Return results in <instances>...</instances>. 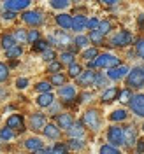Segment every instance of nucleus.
<instances>
[{"label":"nucleus","instance_id":"nucleus-55","mask_svg":"<svg viewBox=\"0 0 144 154\" xmlns=\"http://www.w3.org/2000/svg\"><path fill=\"white\" fill-rule=\"evenodd\" d=\"M142 128H144V126H142Z\"/></svg>","mask_w":144,"mask_h":154},{"label":"nucleus","instance_id":"nucleus-17","mask_svg":"<svg viewBox=\"0 0 144 154\" xmlns=\"http://www.w3.org/2000/svg\"><path fill=\"white\" fill-rule=\"evenodd\" d=\"M58 93H60V96H62L63 100H74V96H76V88L74 86H62Z\"/></svg>","mask_w":144,"mask_h":154},{"label":"nucleus","instance_id":"nucleus-52","mask_svg":"<svg viewBox=\"0 0 144 154\" xmlns=\"http://www.w3.org/2000/svg\"><path fill=\"white\" fill-rule=\"evenodd\" d=\"M14 16H16V12H12V11H5V12H4V18L5 19H12Z\"/></svg>","mask_w":144,"mask_h":154},{"label":"nucleus","instance_id":"nucleus-24","mask_svg":"<svg viewBox=\"0 0 144 154\" xmlns=\"http://www.w3.org/2000/svg\"><path fill=\"white\" fill-rule=\"evenodd\" d=\"M14 46H16V40H14L12 35H4V37H2V48L5 49V51L12 49Z\"/></svg>","mask_w":144,"mask_h":154},{"label":"nucleus","instance_id":"nucleus-13","mask_svg":"<svg viewBox=\"0 0 144 154\" xmlns=\"http://www.w3.org/2000/svg\"><path fill=\"white\" fill-rule=\"evenodd\" d=\"M126 72H128V67H125V65H121V67H114V68H109L107 77H109V79H113V81H116V79L125 77Z\"/></svg>","mask_w":144,"mask_h":154},{"label":"nucleus","instance_id":"nucleus-21","mask_svg":"<svg viewBox=\"0 0 144 154\" xmlns=\"http://www.w3.org/2000/svg\"><path fill=\"white\" fill-rule=\"evenodd\" d=\"M25 147L27 149H30V151H40L42 149V140L40 138H28L27 142H25Z\"/></svg>","mask_w":144,"mask_h":154},{"label":"nucleus","instance_id":"nucleus-37","mask_svg":"<svg viewBox=\"0 0 144 154\" xmlns=\"http://www.w3.org/2000/svg\"><path fill=\"white\" fill-rule=\"evenodd\" d=\"M51 7H55V9H65V7H69V2L67 0H51Z\"/></svg>","mask_w":144,"mask_h":154},{"label":"nucleus","instance_id":"nucleus-29","mask_svg":"<svg viewBox=\"0 0 144 154\" xmlns=\"http://www.w3.org/2000/svg\"><path fill=\"white\" fill-rule=\"evenodd\" d=\"M21 53H23L21 46H14L12 49L5 51V56H7V58H18V56H21Z\"/></svg>","mask_w":144,"mask_h":154},{"label":"nucleus","instance_id":"nucleus-51","mask_svg":"<svg viewBox=\"0 0 144 154\" xmlns=\"http://www.w3.org/2000/svg\"><path fill=\"white\" fill-rule=\"evenodd\" d=\"M135 152L137 154H142L144 152V140L141 138V140H137V147H135Z\"/></svg>","mask_w":144,"mask_h":154},{"label":"nucleus","instance_id":"nucleus-32","mask_svg":"<svg viewBox=\"0 0 144 154\" xmlns=\"http://www.w3.org/2000/svg\"><path fill=\"white\" fill-rule=\"evenodd\" d=\"M60 60H62L60 63H67L69 67H70V65L74 63V54H72V53H62Z\"/></svg>","mask_w":144,"mask_h":154},{"label":"nucleus","instance_id":"nucleus-42","mask_svg":"<svg viewBox=\"0 0 144 154\" xmlns=\"http://www.w3.org/2000/svg\"><path fill=\"white\" fill-rule=\"evenodd\" d=\"M111 30V23L109 21H100V25H98V32L104 35V33H107Z\"/></svg>","mask_w":144,"mask_h":154},{"label":"nucleus","instance_id":"nucleus-45","mask_svg":"<svg viewBox=\"0 0 144 154\" xmlns=\"http://www.w3.org/2000/svg\"><path fill=\"white\" fill-rule=\"evenodd\" d=\"M42 58H44L46 61H53V60H55V51H53V49H46V51L42 53Z\"/></svg>","mask_w":144,"mask_h":154},{"label":"nucleus","instance_id":"nucleus-39","mask_svg":"<svg viewBox=\"0 0 144 154\" xmlns=\"http://www.w3.org/2000/svg\"><path fill=\"white\" fill-rule=\"evenodd\" d=\"M7 77H9V68H7L5 63H0V82L5 81Z\"/></svg>","mask_w":144,"mask_h":154},{"label":"nucleus","instance_id":"nucleus-47","mask_svg":"<svg viewBox=\"0 0 144 154\" xmlns=\"http://www.w3.org/2000/svg\"><path fill=\"white\" fill-rule=\"evenodd\" d=\"M60 68H62V63H60V61H51L48 70H49V72H53V74H56Z\"/></svg>","mask_w":144,"mask_h":154},{"label":"nucleus","instance_id":"nucleus-34","mask_svg":"<svg viewBox=\"0 0 144 154\" xmlns=\"http://www.w3.org/2000/svg\"><path fill=\"white\" fill-rule=\"evenodd\" d=\"M35 89H37L40 95L42 93H49L51 91V82H39L37 86H35Z\"/></svg>","mask_w":144,"mask_h":154},{"label":"nucleus","instance_id":"nucleus-7","mask_svg":"<svg viewBox=\"0 0 144 154\" xmlns=\"http://www.w3.org/2000/svg\"><path fill=\"white\" fill-rule=\"evenodd\" d=\"M28 5H30V0H7V2H4L5 11H12V12L27 9Z\"/></svg>","mask_w":144,"mask_h":154},{"label":"nucleus","instance_id":"nucleus-22","mask_svg":"<svg viewBox=\"0 0 144 154\" xmlns=\"http://www.w3.org/2000/svg\"><path fill=\"white\" fill-rule=\"evenodd\" d=\"M42 131H44V135H46L48 138H58V137H60V130H58L55 125H46V128H44Z\"/></svg>","mask_w":144,"mask_h":154},{"label":"nucleus","instance_id":"nucleus-20","mask_svg":"<svg viewBox=\"0 0 144 154\" xmlns=\"http://www.w3.org/2000/svg\"><path fill=\"white\" fill-rule=\"evenodd\" d=\"M53 95L51 93H42V95H39V98H37V105L39 107H49L51 103H53Z\"/></svg>","mask_w":144,"mask_h":154},{"label":"nucleus","instance_id":"nucleus-33","mask_svg":"<svg viewBox=\"0 0 144 154\" xmlns=\"http://www.w3.org/2000/svg\"><path fill=\"white\" fill-rule=\"evenodd\" d=\"M74 42H76L77 48H85V46H88V44H90V37H85V35H77Z\"/></svg>","mask_w":144,"mask_h":154},{"label":"nucleus","instance_id":"nucleus-35","mask_svg":"<svg viewBox=\"0 0 144 154\" xmlns=\"http://www.w3.org/2000/svg\"><path fill=\"white\" fill-rule=\"evenodd\" d=\"M135 51H137V54L144 60V38H137V40H135Z\"/></svg>","mask_w":144,"mask_h":154},{"label":"nucleus","instance_id":"nucleus-2","mask_svg":"<svg viewBox=\"0 0 144 154\" xmlns=\"http://www.w3.org/2000/svg\"><path fill=\"white\" fill-rule=\"evenodd\" d=\"M126 84L130 88H142L144 86V68L135 67L132 72H128L126 75Z\"/></svg>","mask_w":144,"mask_h":154},{"label":"nucleus","instance_id":"nucleus-14","mask_svg":"<svg viewBox=\"0 0 144 154\" xmlns=\"http://www.w3.org/2000/svg\"><path fill=\"white\" fill-rule=\"evenodd\" d=\"M49 40L53 44H56V46H67L69 42H70V37H69L67 33H63V32H56L55 35L49 37Z\"/></svg>","mask_w":144,"mask_h":154},{"label":"nucleus","instance_id":"nucleus-25","mask_svg":"<svg viewBox=\"0 0 144 154\" xmlns=\"http://www.w3.org/2000/svg\"><path fill=\"white\" fill-rule=\"evenodd\" d=\"M90 40H91L93 44H102V40H104V35H102L98 30H93V32H90Z\"/></svg>","mask_w":144,"mask_h":154},{"label":"nucleus","instance_id":"nucleus-11","mask_svg":"<svg viewBox=\"0 0 144 154\" xmlns=\"http://www.w3.org/2000/svg\"><path fill=\"white\" fill-rule=\"evenodd\" d=\"M7 128L23 131V130H25V125H23V117H21L19 114H12L9 119H7Z\"/></svg>","mask_w":144,"mask_h":154},{"label":"nucleus","instance_id":"nucleus-43","mask_svg":"<svg viewBox=\"0 0 144 154\" xmlns=\"http://www.w3.org/2000/svg\"><path fill=\"white\" fill-rule=\"evenodd\" d=\"M46 49H49L48 48V42H44V40H39V42H35L34 44V51H46Z\"/></svg>","mask_w":144,"mask_h":154},{"label":"nucleus","instance_id":"nucleus-49","mask_svg":"<svg viewBox=\"0 0 144 154\" xmlns=\"http://www.w3.org/2000/svg\"><path fill=\"white\" fill-rule=\"evenodd\" d=\"M28 86V79H25V77H21V79H18L16 81V88H19V89H23V88Z\"/></svg>","mask_w":144,"mask_h":154},{"label":"nucleus","instance_id":"nucleus-18","mask_svg":"<svg viewBox=\"0 0 144 154\" xmlns=\"http://www.w3.org/2000/svg\"><path fill=\"white\" fill-rule=\"evenodd\" d=\"M85 26H88V19L85 16H74L72 18V28L76 30V32L85 30Z\"/></svg>","mask_w":144,"mask_h":154},{"label":"nucleus","instance_id":"nucleus-50","mask_svg":"<svg viewBox=\"0 0 144 154\" xmlns=\"http://www.w3.org/2000/svg\"><path fill=\"white\" fill-rule=\"evenodd\" d=\"M69 147H70V149H83V142H81V140H70V144H69Z\"/></svg>","mask_w":144,"mask_h":154},{"label":"nucleus","instance_id":"nucleus-1","mask_svg":"<svg viewBox=\"0 0 144 154\" xmlns=\"http://www.w3.org/2000/svg\"><path fill=\"white\" fill-rule=\"evenodd\" d=\"M118 63H120V60L113 54H100V56H97L93 61H88V68H95V67H107V68H114L118 67Z\"/></svg>","mask_w":144,"mask_h":154},{"label":"nucleus","instance_id":"nucleus-53","mask_svg":"<svg viewBox=\"0 0 144 154\" xmlns=\"http://www.w3.org/2000/svg\"><path fill=\"white\" fill-rule=\"evenodd\" d=\"M116 2H118V0H104V4H107V5H114Z\"/></svg>","mask_w":144,"mask_h":154},{"label":"nucleus","instance_id":"nucleus-28","mask_svg":"<svg viewBox=\"0 0 144 154\" xmlns=\"http://www.w3.org/2000/svg\"><path fill=\"white\" fill-rule=\"evenodd\" d=\"M126 116H128L126 114V110L121 109V110H114V112L111 114V119H113V121H125Z\"/></svg>","mask_w":144,"mask_h":154},{"label":"nucleus","instance_id":"nucleus-16","mask_svg":"<svg viewBox=\"0 0 144 154\" xmlns=\"http://www.w3.org/2000/svg\"><path fill=\"white\" fill-rule=\"evenodd\" d=\"M123 131H125V145H134L135 137H137L135 128L134 126H126V128H123Z\"/></svg>","mask_w":144,"mask_h":154},{"label":"nucleus","instance_id":"nucleus-15","mask_svg":"<svg viewBox=\"0 0 144 154\" xmlns=\"http://www.w3.org/2000/svg\"><path fill=\"white\" fill-rule=\"evenodd\" d=\"M69 135H70V138H72V140H79V138L85 135L83 123H76V125H72V128L69 130Z\"/></svg>","mask_w":144,"mask_h":154},{"label":"nucleus","instance_id":"nucleus-4","mask_svg":"<svg viewBox=\"0 0 144 154\" xmlns=\"http://www.w3.org/2000/svg\"><path fill=\"white\" fill-rule=\"evenodd\" d=\"M128 103H130L132 112H135L137 116L144 117V95H141V93H139V95H134Z\"/></svg>","mask_w":144,"mask_h":154},{"label":"nucleus","instance_id":"nucleus-46","mask_svg":"<svg viewBox=\"0 0 144 154\" xmlns=\"http://www.w3.org/2000/svg\"><path fill=\"white\" fill-rule=\"evenodd\" d=\"M106 82H107V79L104 77V74H97V77H95V86H106Z\"/></svg>","mask_w":144,"mask_h":154},{"label":"nucleus","instance_id":"nucleus-5","mask_svg":"<svg viewBox=\"0 0 144 154\" xmlns=\"http://www.w3.org/2000/svg\"><path fill=\"white\" fill-rule=\"evenodd\" d=\"M83 125H86L88 128L91 130H98L100 126V117H98V112L97 110H88L85 117H83Z\"/></svg>","mask_w":144,"mask_h":154},{"label":"nucleus","instance_id":"nucleus-23","mask_svg":"<svg viewBox=\"0 0 144 154\" xmlns=\"http://www.w3.org/2000/svg\"><path fill=\"white\" fill-rule=\"evenodd\" d=\"M116 96H118V89L116 88H109L107 91H104V95H102V102L104 103H109V102H113Z\"/></svg>","mask_w":144,"mask_h":154},{"label":"nucleus","instance_id":"nucleus-10","mask_svg":"<svg viewBox=\"0 0 144 154\" xmlns=\"http://www.w3.org/2000/svg\"><path fill=\"white\" fill-rule=\"evenodd\" d=\"M95 77H97V72L86 70V72H83L77 77V82H79V86H91V84H95Z\"/></svg>","mask_w":144,"mask_h":154},{"label":"nucleus","instance_id":"nucleus-12","mask_svg":"<svg viewBox=\"0 0 144 154\" xmlns=\"http://www.w3.org/2000/svg\"><path fill=\"white\" fill-rule=\"evenodd\" d=\"M56 123L60 128H65V130H70L72 125H74V119H72V116L70 114H58L56 116Z\"/></svg>","mask_w":144,"mask_h":154},{"label":"nucleus","instance_id":"nucleus-27","mask_svg":"<svg viewBox=\"0 0 144 154\" xmlns=\"http://www.w3.org/2000/svg\"><path fill=\"white\" fill-rule=\"evenodd\" d=\"M83 74V70H81V65H77V63H72L70 67H69V75L70 77H79Z\"/></svg>","mask_w":144,"mask_h":154},{"label":"nucleus","instance_id":"nucleus-8","mask_svg":"<svg viewBox=\"0 0 144 154\" xmlns=\"http://www.w3.org/2000/svg\"><path fill=\"white\" fill-rule=\"evenodd\" d=\"M30 128L32 130H44L46 128V117L44 114H40V112H35V114H32L30 117Z\"/></svg>","mask_w":144,"mask_h":154},{"label":"nucleus","instance_id":"nucleus-3","mask_svg":"<svg viewBox=\"0 0 144 154\" xmlns=\"http://www.w3.org/2000/svg\"><path fill=\"white\" fill-rule=\"evenodd\" d=\"M107 140L114 145H123L125 144V131H123V128H120V126H111L109 130H107Z\"/></svg>","mask_w":144,"mask_h":154},{"label":"nucleus","instance_id":"nucleus-31","mask_svg":"<svg viewBox=\"0 0 144 154\" xmlns=\"http://www.w3.org/2000/svg\"><path fill=\"white\" fill-rule=\"evenodd\" d=\"M51 154H67V145L65 144H56L53 149H49Z\"/></svg>","mask_w":144,"mask_h":154},{"label":"nucleus","instance_id":"nucleus-40","mask_svg":"<svg viewBox=\"0 0 144 154\" xmlns=\"http://www.w3.org/2000/svg\"><path fill=\"white\" fill-rule=\"evenodd\" d=\"M97 56H98V54H97V49L95 48H90V49H86V51L83 53V58L88 60V61H90L91 58H97Z\"/></svg>","mask_w":144,"mask_h":154},{"label":"nucleus","instance_id":"nucleus-44","mask_svg":"<svg viewBox=\"0 0 144 154\" xmlns=\"http://www.w3.org/2000/svg\"><path fill=\"white\" fill-rule=\"evenodd\" d=\"M28 42H30V44L39 42V32H37V30H30V32H28Z\"/></svg>","mask_w":144,"mask_h":154},{"label":"nucleus","instance_id":"nucleus-38","mask_svg":"<svg viewBox=\"0 0 144 154\" xmlns=\"http://www.w3.org/2000/svg\"><path fill=\"white\" fill-rule=\"evenodd\" d=\"M12 137H14V133H12L11 128H2V130H0V138H4V140H11Z\"/></svg>","mask_w":144,"mask_h":154},{"label":"nucleus","instance_id":"nucleus-6","mask_svg":"<svg viewBox=\"0 0 144 154\" xmlns=\"http://www.w3.org/2000/svg\"><path fill=\"white\" fill-rule=\"evenodd\" d=\"M132 42V35H130V32H126V30H121V32H118L113 40H111V44L113 46H126V44H130Z\"/></svg>","mask_w":144,"mask_h":154},{"label":"nucleus","instance_id":"nucleus-9","mask_svg":"<svg viewBox=\"0 0 144 154\" xmlns=\"http://www.w3.org/2000/svg\"><path fill=\"white\" fill-rule=\"evenodd\" d=\"M23 21L32 25V26H37V25L42 23V14L39 11H28V12L23 14Z\"/></svg>","mask_w":144,"mask_h":154},{"label":"nucleus","instance_id":"nucleus-41","mask_svg":"<svg viewBox=\"0 0 144 154\" xmlns=\"http://www.w3.org/2000/svg\"><path fill=\"white\" fill-rule=\"evenodd\" d=\"M100 154H120L118 149H114L113 145H102L100 147Z\"/></svg>","mask_w":144,"mask_h":154},{"label":"nucleus","instance_id":"nucleus-19","mask_svg":"<svg viewBox=\"0 0 144 154\" xmlns=\"http://www.w3.org/2000/svg\"><path fill=\"white\" fill-rule=\"evenodd\" d=\"M56 23L62 26V28H72V16L69 14H58L56 16Z\"/></svg>","mask_w":144,"mask_h":154},{"label":"nucleus","instance_id":"nucleus-54","mask_svg":"<svg viewBox=\"0 0 144 154\" xmlns=\"http://www.w3.org/2000/svg\"><path fill=\"white\" fill-rule=\"evenodd\" d=\"M5 95H7V91L5 89H0V98H5Z\"/></svg>","mask_w":144,"mask_h":154},{"label":"nucleus","instance_id":"nucleus-36","mask_svg":"<svg viewBox=\"0 0 144 154\" xmlns=\"http://www.w3.org/2000/svg\"><path fill=\"white\" fill-rule=\"evenodd\" d=\"M65 82V77L62 75V74H53L51 77V84H55V86H62Z\"/></svg>","mask_w":144,"mask_h":154},{"label":"nucleus","instance_id":"nucleus-30","mask_svg":"<svg viewBox=\"0 0 144 154\" xmlns=\"http://www.w3.org/2000/svg\"><path fill=\"white\" fill-rule=\"evenodd\" d=\"M12 37H14V40H18V42H28V35L25 33V30H16Z\"/></svg>","mask_w":144,"mask_h":154},{"label":"nucleus","instance_id":"nucleus-26","mask_svg":"<svg viewBox=\"0 0 144 154\" xmlns=\"http://www.w3.org/2000/svg\"><path fill=\"white\" fill-rule=\"evenodd\" d=\"M118 96H120V102H123V103H126V102H130L132 100V91L130 89H121L120 93H118Z\"/></svg>","mask_w":144,"mask_h":154},{"label":"nucleus","instance_id":"nucleus-48","mask_svg":"<svg viewBox=\"0 0 144 154\" xmlns=\"http://www.w3.org/2000/svg\"><path fill=\"white\" fill-rule=\"evenodd\" d=\"M98 25H100V21H98V19H90V21H88V28L91 30V32H93V30H98Z\"/></svg>","mask_w":144,"mask_h":154}]
</instances>
